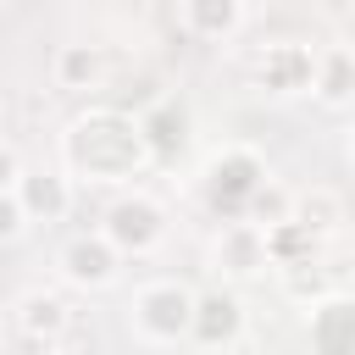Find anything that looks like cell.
<instances>
[{
	"instance_id": "13",
	"label": "cell",
	"mask_w": 355,
	"mask_h": 355,
	"mask_svg": "<svg viewBox=\"0 0 355 355\" xmlns=\"http://www.w3.org/2000/svg\"><path fill=\"white\" fill-rule=\"evenodd\" d=\"M244 22V0H183V28L194 39H233Z\"/></svg>"
},
{
	"instance_id": "17",
	"label": "cell",
	"mask_w": 355,
	"mask_h": 355,
	"mask_svg": "<svg viewBox=\"0 0 355 355\" xmlns=\"http://www.w3.org/2000/svg\"><path fill=\"white\" fill-rule=\"evenodd\" d=\"M100 72H105V61H100L94 44H67V50L55 55V83H61V89H94Z\"/></svg>"
},
{
	"instance_id": "19",
	"label": "cell",
	"mask_w": 355,
	"mask_h": 355,
	"mask_svg": "<svg viewBox=\"0 0 355 355\" xmlns=\"http://www.w3.org/2000/svg\"><path fill=\"white\" fill-rule=\"evenodd\" d=\"M277 272H283V294H288V300H300V305H316L322 294H333V277H327V266H316V261L277 266Z\"/></svg>"
},
{
	"instance_id": "18",
	"label": "cell",
	"mask_w": 355,
	"mask_h": 355,
	"mask_svg": "<svg viewBox=\"0 0 355 355\" xmlns=\"http://www.w3.org/2000/svg\"><path fill=\"white\" fill-rule=\"evenodd\" d=\"M288 216H294V194H288L277 178H266V183L250 194L244 222H255V227H277V222H288Z\"/></svg>"
},
{
	"instance_id": "4",
	"label": "cell",
	"mask_w": 355,
	"mask_h": 355,
	"mask_svg": "<svg viewBox=\"0 0 355 355\" xmlns=\"http://www.w3.org/2000/svg\"><path fill=\"white\" fill-rule=\"evenodd\" d=\"M100 233H105L122 255H150V250L166 239V211H161L150 194H122V200L105 211Z\"/></svg>"
},
{
	"instance_id": "10",
	"label": "cell",
	"mask_w": 355,
	"mask_h": 355,
	"mask_svg": "<svg viewBox=\"0 0 355 355\" xmlns=\"http://www.w3.org/2000/svg\"><path fill=\"white\" fill-rule=\"evenodd\" d=\"M67 327H72V311H67V300H61V294L33 288V294H22V300H17V333H22L28 344L50 349V344H61V333H67Z\"/></svg>"
},
{
	"instance_id": "21",
	"label": "cell",
	"mask_w": 355,
	"mask_h": 355,
	"mask_svg": "<svg viewBox=\"0 0 355 355\" xmlns=\"http://www.w3.org/2000/svg\"><path fill=\"white\" fill-rule=\"evenodd\" d=\"M17 178H22V155H17L11 144H0V194L17 189Z\"/></svg>"
},
{
	"instance_id": "2",
	"label": "cell",
	"mask_w": 355,
	"mask_h": 355,
	"mask_svg": "<svg viewBox=\"0 0 355 355\" xmlns=\"http://www.w3.org/2000/svg\"><path fill=\"white\" fill-rule=\"evenodd\" d=\"M266 183V161L255 155V150H244V144H227L222 155H211V166H205V200H211V211L216 216H227V222H239L244 211H250V194Z\"/></svg>"
},
{
	"instance_id": "16",
	"label": "cell",
	"mask_w": 355,
	"mask_h": 355,
	"mask_svg": "<svg viewBox=\"0 0 355 355\" xmlns=\"http://www.w3.org/2000/svg\"><path fill=\"white\" fill-rule=\"evenodd\" d=\"M294 222H305L316 239H327L344 227V200L333 189H305V194H294Z\"/></svg>"
},
{
	"instance_id": "7",
	"label": "cell",
	"mask_w": 355,
	"mask_h": 355,
	"mask_svg": "<svg viewBox=\"0 0 355 355\" xmlns=\"http://www.w3.org/2000/svg\"><path fill=\"white\" fill-rule=\"evenodd\" d=\"M305 338L316 355H355V294H322L311 305V322H305Z\"/></svg>"
},
{
	"instance_id": "20",
	"label": "cell",
	"mask_w": 355,
	"mask_h": 355,
	"mask_svg": "<svg viewBox=\"0 0 355 355\" xmlns=\"http://www.w3.org/2000/svg\"><path fill=\"white\" fill-rule=\"evenodd\" d=\"M22 227H28V211H22L17 189H6V194H0V244H11Z\"/></svg>"
},
{
	"instance_id": "8",
	"label": "cell",
	"mask_w": 355,
	"mask_h": 355,
	"mask_svg": "<svg viewBox=\"0 0 355 355\" xmlns=\"http://www.w3.org/2000/svg\"><path fill=\"white\" fill-rule=\"evenodd\" d=\"M139 128H144V144H150V155H155V161H178V155L189 150L194 116H189V105H183V100L161 94V100H150V105L139 111Z\"/></svg>"
},
{
	"instance_id": "5",
	"label": "cell",
	"mask_w": 355,
	"mask_h": 355,
	"mask_svg": "<svg viewBox=\"0 0 355 355\" xmlns=\"http://www.w3.org/2000/svg\"><path fill=\"white\" fill-rule=\"evenodd\" d=\"M316 83V55L300 44V39H277L255 55V89L266 94H300Z\"/></svg>"
},
{
	"instance_id": "12",
	"label": "cell",
	"mask_w": 355,
	"mask_h": 355,
	"mask_svg": "<svg viewBox=\"0 0 355 355\" xmlns=\"http://www.w3.org/2000/svg\"><path fill=\"white\" fill-rule=\"evenodd\" d=\"M17 200H22L28 222H61L72 211V183L61 172H22L17 178Z\"/></svg>"
},
{
	"instance_id": "23",
	"label": "cell",
	"mask_w": 355,
	"mask_h": 355,
	"mask_svg": "<svg viewBox=\"0 0 355 355\" xmlns=\"http://www.w3.org/2000/svg\"><path fill=\"white\" fill-rule=\"evenodd\" d=\"M349 166H355V128H349Z\"/></svg>"
},
{
	"instance_id": "9",
	"label": "cell",
	"mask_w": 355,
	"mask_h": 355,
	"mask_svg": "<svg viewBox=\"0 0 355 355\" xmlns=\"http://www.w3.org/2000/svg\"><path fill=\"white\" fill-rule=\"evenodd\" d=\"M239 333H244V300H239L233 288H205V294H194V327H189L194 344L222 349V344H233Z\"/></svg>"
},
{
	"instance_id": "3",
	"label": "cell",
	"mask_w": 355,
	"mask_h": 355,
	"mask_svg": "<svg viewBox=\"0 0 355 355\" xmlns=\"http://www.w3.org/2000/svg\"><path fill=\"white\" fill-rule=\"evenodd\" d=\"M133 322L155 344L189 338V327H194V288H183V283H144L133 294Z\"/></svg>"
},
{
	"instance_id": "11",
	"label": "cell",
	"mask_w": 355,
	"mask_h": 355,
	"mask_svg": "<svg viewBox=\"0 0 355 355\" xmlns=\"http://www.w3.org/2000/svg\"><path fill=\"white\" fill-rule=\"evenodd\" d=\"M261 266H272L266 261V227H255V222H227L222 227V239H216V272H227V277H255Z\"/></svg>"
},
{
	"instance_id": "14",
	"label": "cell",
	"mask_w": 355,
	"mask_h": 355,
	"mask_svg": "<svg viewBox=\"0 0 355 355\" xmlns=\"http://www.w3.org/2000/svg\"><path fill=\"white\" fill-rule=\"evenodd\" d=\"M316 100L322 105H349L355 100V55L349 50H327V55H316Z\"/></svg>"
},
{
	"instance_id": "1",
	"label": "cell",
	"mask_w": 355,
	"mask_h": 355,
	"mask_svg": "<svg viewBox=\"0 0 355 355\" xmlns=\"http://www.w3.org/2000/svg\"><path fill=\"white\" fill-rule=\"evenodd\" d=\"M61 155H67V172L89 178V183H122V178H139L155 161L150 144H144L139 116H128L116 105H100L89 116H78L61 133Z\"/></svg>"
},
{
	"instance_id": "6",
	"label": "cell",
	"mask_w": 355,
	"mask_h": 355,
	"mask_svg": "<svg viewBox=\"0 0 355 355\" xmlns=\"http://www.w3.org/2000/svg\"><path fill=\"white\" fill-rule=\"evenodd\" d=\"M116 266H122V250H116L105 233H78V239L61 250V277L78 283V288H105V283H116Z\"/></svg>"
},
{
	"instance_id": "15",
	"label": "cell",
	"mask_w": 355,
	"mask_h": 355,
	"mask_svg": "<svg viewBox=\"0 0 355 355\" xmlns=\"http://www.w3.org/2000/svg\"><path fill=\"white\" fill-rule=\"evenodd\" d=\"M316 233L305 227V222H277V227H266V261L272 266H300V261H316Z\"/></svg>"
},
{
	"instance_id": "22",
	"label": "cell",
	"mask_w": 355,
	"mask_h": 355,
	"mask_svg": "<svg viewBox=\"0 0 355 355\" xmlns=\"http://www.w3.org/2000/svg\"><path fill=\"white\" fill-rule=\"evenodd\" d=\"M39 355H78V349H61V344H50V349H39Z\"/></svg>"
}]
</instances>
